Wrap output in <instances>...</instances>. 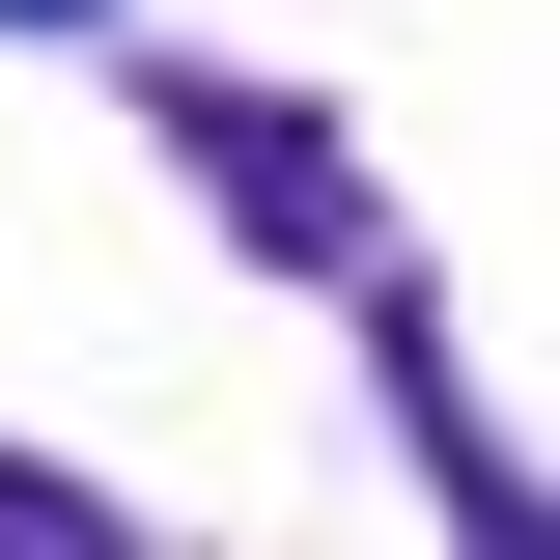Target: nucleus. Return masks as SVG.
Masks as SVG:
<instances>
[{"instance_id": "obj_1", "label": "nucleus", "mask_w": 560, "mask_h": 560, "mask_svg": "<svg viewBox=\"0 0 560 560\" xmlns=\"http://www.w3.org/2000/svg\"><path fill=\"white\" fill-rule=\"evenodd\" d=\"M168 140H197V197H253V253H280V280H364V253H393V224H364V168L280 113V84H168Z\"/></svg>"}, {"instance_id": "obj_2", "label": "nucleus", "mask_w": 560, "mask_h": 560, "mask_svg": "<svg viewBox=\"0 0 560 560\" xmlns=\"http://www.w3.org/2000/svg\"><path fill=\"white\" fill-rule=\"evenodd\" d=\"M0 560H140V533H113L84 477H28V448H0Z\"/></svg>"}, {"instance_id": "obj_3", "label": "nucleus", "mask_w": 560, "mask_h": 560, "mask_svg": "<svg viewBox=\"0 0 560 560\" xmlns=\"http://www.w3.org/2000/svg\"><path fill=\"white\" fill-rule=\"evenodd\" d=\"M0 28H113V0H0Z\"/></svg>"}]
</instances>
